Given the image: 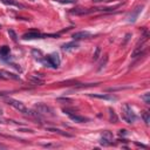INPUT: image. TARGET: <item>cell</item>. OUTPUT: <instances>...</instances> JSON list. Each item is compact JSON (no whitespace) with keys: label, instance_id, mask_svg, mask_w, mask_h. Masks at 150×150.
Wrapping results in <instances>:
<instances>
[{"label":"cell","instance_id":"cell-17","mask_svg":"<svg viewBox=\"0 0 150 150\" xmlns=\"http://www.w3.org/2000/svg\"><path fill=\"white\" fill-rule=\"evenodd\" d=\"M32 54H33V56H34L35 59L42 60L43 54H42V52H41V50H39V49H33V50H32Z\"/></svg>","mask_w":150,"mask_h":150},{"label":"cell","instance_id":"cell-4","mask_svg":"<svg viewBox=\"0 0 150 150\" xmlns=\"http://www.w3.org/2000/svg\"><path fill=\"white\" fill-rule=\"evenodd\" d=\"M46 60H47L49 67H53V68H57L60 66V63H61V60H60V57H59V55L56 53H53V54L47 55Z\"/></svg>","mask_w":150,"mask_h":150},{"label":"cell","instance_id":"cell-19","mask_svg":"<svg viewBox=\"0 0 150 150\" xmlns=\"http://www.w3.org/2000/svg\"><path fill=\"white\" fill-rule=\"evenodd\" d=\"M107 62H108V54H105L104 55V57L101 60V62H100V64H98V70H101L102 68H104L105 67V64H107Z\"/></svg>","mask_w":150,"mask_h":150},{"label":"cell","instance_id":"cell-27","mask_svg":"<svg viewBox=\"0 0 150 150\" xmlns=\"http://www.w3.org/2000/svg\"><path fill=\"white\" fill-rule=\"evenodd\" d=\"M149 96H150V94L149 93H146L145 95H143V96H141V98L146 103V104H149L150 103V98H149Z\"/></svg>","mask_w":150,"mask_h":150},{"label":"cell","instance_id":"cell-12","mask_svg":"<svg viewBox=\"0 0 150 150\" xmlns=\"http://www.w3.org/2000/svg\"><path fill=\"white\" fill-rule=\"evenodd\" d=\"M79 47V45H77V42H75V41H71V42H68V43H64V45H62V49L63 50H74V49H76Z\"/></svg>","mask_w":150,"mask_h":150},{"label":"cell","instance_id":"cell-25","mask_svg":"<svg viewBox=\"0 0 150 150\" xmlns=\"http://www.w3.org/2000/svg\"><path fill=\"white\" fill-rule=\"evenodd\" d=\"M56 2H60V4H66V5H71V4H75L76 0H55Z\"/></svg>","mask_w":150,"mask_h":150},{"label":"cell","instance_id":"cell-29","mask_svg":"<svg viewBox=\"0 0 150 150\" xmlns=\"http://www.w3.org/2000/svg\"><path fill=\"white\" fill-rule=\"evenodd\" d=\"M136 145H137V146H141V148H144V149H146V148H148L146 145H144V144H141V143H136Z\"/></svg>","mask_w":150,"mask_h":150},{"label":"cell","instance_id":"cell-16","mask_svg":"<svg viewBox=\"0 0 150 150\" xmlns=\"http://www.w3.org/2000/svg\"><path fill=\"white\" fill-rule=\"evenodd\" d=\"M109 117H110V121L112 122V123H116L117 122V116H116V114H115V111H114V109H111V108H109Z\"/></svg>","mask_w":150,"mask_h":150},{"label":"cell","instance_id":"cell-14","mask_svg":"<svg viewBox=\"0 0 150 150\" xmlns=\"http://www.w3.org/2000/svg\"><path fill=\"white\" fill-rule=\"evenodd\" d=\"M48 131H52V132H55V134H59V135H62V136H66V137H71L73 135H70L69 132L67 131H62L60 129H56V128H47Z\"/></svg>","mask_w":150,"mask_h":150},{"label":"cell","instance_id":"cell-30","mask_svg":"<svg viewBox=\"0 0 150 150\" xmlns=\"http://www.w3.org/2000/svg\"><path fill=\"white\" fill-rule=\"evenodd\" d=\"M94 2H101V1H110V0H93Z\"/></svg>","mask_w":150,"mask_h":150},{"label":"cell","instance_id":"cell-3","mask_svg":"<svg viewBox=\"0 0 150 150\" xmlns=\"http://www.w3.org/2000/svg\"><path fill=\"white\" fill-rule=\"evenodd\" d=\"M34 109H35V111H36L39 115H43V116H54V110H53L49 105H47V104H45V103H38V104H35V105H34Z\"/></svg>","mask_w":150,"mask_h":150},{"label":"cell","instance_id":"cell-18","mask_svg":"<svg viewBox=\"0 0 150 150\" xmlns=\"http://www.w3.org/2000/svg\"><path fill=\"white\" fill-rule=\"evenodd\" d=\"M30 81H32L33 83H35V84H40V86L45 83V81H43L42 79L38 77V75H35V76H32V77H30Z\"/></svg>","mask_w":150,"mask_h":150},{"label":"cell","instance_id":"cell-5","mask_svg":"<svg viewBox=\"0 0 150 150\" xmlns=\"http://www.w3.org/2000/svg\"><path fill=\"white\" fill-rule=\"evenodd\" d=\"M100 8H75V9H70L69 13L73 15H87L94 12H97Z\"/></svg>","mask_w":150,"mask_h":150},{"label":"cell","instance_id":"cell-26","mask_svg":"<svg viewBox=\"0 0 150 150\" xmlns=\"http://www.w3.org/2000/svg\"><path fill=\"white\" fill-rule=\"evenodd\" d=\"M128 87H112V88H107V91H116V90H122V89H127Z\"/></svg>","mask_w":150,"mask_h":150},{"label":"cell","instance_id":"cell-1","mask_svg":"<svg viewBox=\"0 0 150 150\" xmlns=\"http://www.w3.org/2000/svg\"><path fill=\"white\" fill-rule=\"evenodd\" d=\"M6 103L7 104H9L11 107H13L14 109H16V110H19L20 112H22V114H26V115H30V110L22 103V102H20V101H18V100H14V98H11V97H7L6 98Z\"/></svg>","mask_w":150,"mask_h":150},{"label":"cell","instance_id":"cell-15","mask_svg":"<svg viewBox=\"0 0 150 150\" xmlns=\"http://www.w3.org/2000/svg\"><path fill=\"white\" fill-rule=\"evenodd\" d=\"M5 5H9V6H15V7H18V8H23V6L21 5V4H19V2H16V1H14V0H1Z\"/></svg>","mask_w":150,"mask_h":150},{"label":"cell","instance_id":"cell-8","mask_svg":"<svg viewBox=\"0 0 150 150\" xmlns=\"http://www.w3.org/2000/svg\"><path fill=\"white\" fill-rule=\"evenodd\" d=\"M90 36H91V34H90L89 32H87V30H81V32H76V33L73 34V39H74V40L88 39V38H90Z\"/></svg>","mask_w":150,"mask_h":150},{"label":"cell","instance_id":"cell-22","mask_svg":"<svg viewBox=\"0 0 150 150\" xmlns=\"http://www.w3.org/2000/svg\"><path fill=\"white\" fill-rule=\"evenodd\" d=\"M8 35H9V38H11L14 42L18 41V35H16V33H15L13 29H8Z\"/></svg>","mask_w":150,"mask_h":150},{"label":"cell","instance_id":"cell-7","mask_svg":"<svg viewBox=\"0 0 150 150\" xmlns=\"http://www.w3.org/2000/svg\"><path fill=\"white\" fill-rule=\"evenodd\" d=\"M142 8H143V6H137V7L129 14V16H128V21H129V22H135L136 19H137V16H138V14L142 12Z\"/></svg>","mask_w":150,"mask_h":150},{"label":"cell","instance_id":"cell-6","mask_svg":"<svg viewBox=\"0 0 150 150\" xmlns=\"http://www.w3.org/2000/svg\"><path fill=\"white\" fill-rule=\"evenodd\" d=\"M48 35H45V34H41L36 30H33V32H28V33H25L21 38L23 40H34V39H42V38H46Z\"/></svg>","mask_w":150,"mask_h":150},{"label":"cell","instance_id":"cell-2","mask_svg":"<svg viewBox=\"0 0 150 150\" xmlns=\"http://www.w3.org/2000/svg\"><path fill=\"white\" fill-rule=\"evenodd\" d=\"M122 117H123V120H124L127 123H132V122H135L136 118H137V116H136V114L134 112V110L131 109V107H130L129 104H127V103L122 107Z\"/></svg>","mask_w":150,"mask_h":150},{"label":"cell","instance_id":"cell-11","mask_svg":"<svg viewBox=\"0 0 150 150\" xmlns=\"http://www.w3.org/2000/svg\"><path fill=\"white\" fill-rule=\"evenodd\" d=\"M9 53H11V49L8 46H1L0 47V59L6 60L9 55Z\"/></svg>","mask_w":150,"mask_h":150},{"label":"cell","instance_id":"cell-24","mask_svg":"<svg viewBox=\"0 0 150 150\" xmlns=\"http://www.w3.org/2000/svg\"><path fill=\"white\" fill-rule=\"evenodd\" d=\"M100 53H101V48H100V47H96V50H95V53H94V55H93V60H94V61H96V60L98 59Z\"/></svg>","mask_w":150,"mask_h":150},{"label":"cell","instance_id":"cell-23","mask_svg":"<svg viewBox=\"0 0 150 150\" xmlns=\"http://www.w3.org/2000/svg\"><path fill=\"white\" fill-rule=\"evenodd\" d=\"M43 148H59L61 146V144H57V143H47V144H42Z\"/></svg>","mask_w":150,"mask_h":150},{"label":"cell","instance_id":"cell-13","mask_svg":"<svg viewBox=\"0 0 150 150\" xmlns=\"http://www.w3.org/2000/svg\"><path fill=\"white\" fill-rule=\"evenodd\" d=\"M69 117H70V120H73L74 122H77V123H84L86 121H88V118L76 115V114H69Z\"/></svg>","mask_w":150,"mask_h":150},{"label":"cell","instance_id":"cell-31","mask_svg":"<svg viewBox=\"0 0 150 150\" xmlns=\"http://www.w3.org/2000/svg\"><path fill=\"white\" fill-rule=\"evenodd\" d=\"M0 29H1V25H0Z\"/></svg>","mask_w":150,"mask_h":150},{"label":"cell","instance_id":"cell-10","mask_svg":"<svg viewBox=\"0 0 150 150\" xmlns=\"http://www.w3.org/2000/svg\"><path fill=\"white\" fill-rule=\"evenodd\" d=\"M90 97H94V98H101V100H116L115 96H111V95H107V94H88Z\"/></svg>","mask_w":150,"mask_h":150},{"label":"cell","instance_id":"cell-9","mask_svg":"<svg viewBox=\"0 0 150 150\" xmlns=\"http://www.w3.org/2000/svg\"><path fill=\"white\" fill-rule=\"evenodd\" d=\"M0 79L2 80H7V79H11V80H19V76L15 75V74H12L9 71H6V70H0Z\"/></svg>","mask_w":150,"mask_h":150},{"label":"cell","instance_id":"cell-28","mask_svg":"<svg viewBox=\"0 0 150 150\" xmlns=\"http://www.w3.org/2000/svg\"><path fill=\"white\" fill-rule=\"evenodd\" d=\"M57 101H59V102H64V103H68V104L73 102V100L67 98V97H66V98H64V97H59V98H57Z\"/></svg>","mask_w":150,"mask_h":150},{"label":"cell","instance_id":"cell-20","mask_svg":"<svg viewBox=\"0 0 150 150\" xmlns=\"http://www.w3.org/2000/svg\"><path fill=\"white\" fill-rule=\"evenodd\" d=\"M142 118H143V121H144L145 124H149L150 123V115H149L148 111H143L142 112Z\"/></svg>","mask_w":150,"mask_h":150},{"label":"cell","instance_id":"cell-21","mask_svg":"<svg viewBox=\"0 0 150 150\" xmlns=\"http://www.w3.org/2000/svg\"><path fill=\"white\" fill-rule=\"evenodd\" d=\"M102 137L103 138H105V139H108V141H112V134L110 132V131H108V130H105V131H103V134H102Z\"/></svg>","mask_w":150,"mask_h":150}]
</instances>
